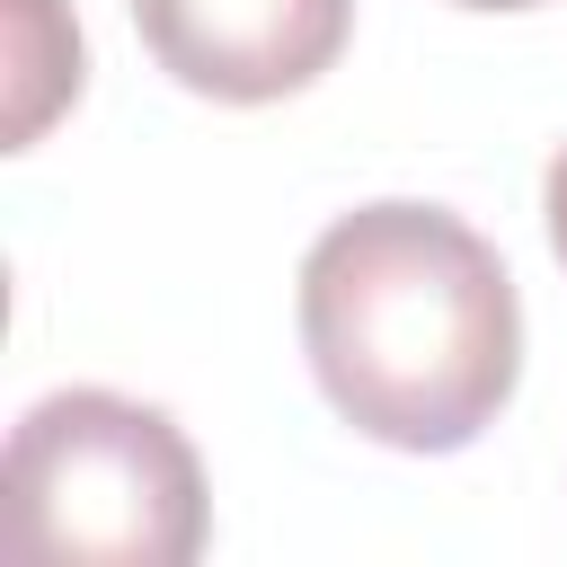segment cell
Returning a JSON list of instances; mask_svg holds the SVG:
<instances>
[{
    "label": "cell",
    "instance_id": "cell-4",
    "mask_svg": "<svg viewBox=\"0 0 567 567\" xmlns=\"http://www.w3.org/2000/svg\"><path fill=\"white\" fill-rule=\"evenodd\" d=\"M62 97H80V27L62 0H9V151H27Z\"/></svg>",
    "mask_w": 567,
    "mask_h": 567
},
{
    "label": "cell",
    "instance_id": "cell-1",
    "mask_svg": "<svg viewBox=\"0 0 567 567\" xmlns=\"http://www.w3.org/2000/svg\"><path fill=\"white\" fill-rule=\"evenodd\" d=\"M301 346L328 408L390 452H461L523 372L505 257L443 204H363L301 257Z\"/></svg>",
    "mask_w": 567,
    "mask_h": 567
},
{
    "label": "cell",
    "instance_id": "cell-6",
    "mask_svg": "<svg viewBox=\"0 0 567 567\" xmlns=\"http://www.w3.org/2000/svg\"><path fill=\"white\" fill-rule=\"evenodd\" d=\"M461 9H540V0H461Z\"/></svg>",
    "mask_w": 567,
    "mask_h": 567
},
{
    "label": "cell",
    "instance_id": "cell-5",
    "mask_svg": "<svg viewBox=\"0 0 567 567\" xmlns=\"http://www.w3.org/2000/svg\"><path fill=\"white\" fill-rule=\"evenodd\" d=\"M540 213H549V248H558V266H567V151L549 159V186H540Z\"/></svg>",
    "mask_w": 567,
    "mask_h": 567
},
{
    "label": "cell",
    "instance_id": "cell-2",
    "mask_svg": "<svg viewBox=\"0 0 567 567\" xmlns=\"http://www.w3.org/2000/svg\"><path fill=\"white\" fill-rule=\"evenodd\" d=\"M195 443L124 390H53L9 434V532L27 558L186 567L204 549Z\"/></svg>",
    "mask_w": 567,
    "mask_h": 567
},
{
    "label": "cell",
    "instance_id": "cell-3",
    "mask_svg": "<svg viewBox=\"0 0 567 567\" xmlns=\"http://www.w3.org/2000/svg\"><path fill=\"white\" fill-rule=\"evenodd\" d=\"M151 62L221 106H266L310 89L354 27V0H133Z\"/></svg>",
    "mask_w": 567,
    "mask_h": 567
}]
</instances>
